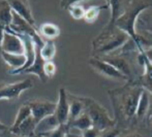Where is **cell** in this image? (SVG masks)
Instances as JSON below:
<instances>
[{"instance_id":"7402d4cb","label":"cell","mask_w":152,"mask_h":137,"mask_svg":"<svg viewBox=\"0 0 152 137\" xmlns=\"http://www.w3.org/2000/svg\"><path fill=\"white\" fill-rule=\"evenodd\" d=\"M110 5H91L85 12V16L83 20L87 23H94L97 20L98 16L100 14V10L108 8Z\"/></svg>"},{"instance_id":"9a60e30c","label":"cell","mask_w":152,"mask_h":137,"mask_svg":"<svg viewBox=\"0 0 152 137\" xmlns=\"http://www.w3.org/2000/svg\"><path fill=\"white\" fill-rule=\"evenodd\" d=\"M149 108H150V92L144 88L142 93H141L138 107H137V111H136L137 119H143L148 113Z\"/></svg>"},{"instance_id":"f1b7e54d","label":"cell","mask_w":152,"mask_h":137,"mask_svg":"<svg viewBox=\"0 0 152 137\" xmlns=\"http://www.w3.org/2000/svg\"><path fill=\"white\" fill-rule=\"evenodd\" d=\"M8 137H20V136H18V135H15V134H12V132H10V136Z\"/></svg>"},{"instance_id":"5bb4252c","label":"cell","mask_w":152,"mask_h":137,"mask_svg":"<svg viewBox=\"0 0 152 137\" xmlns=\"http://www.w3.org/2000/svg\"><path fill=\"white\" fill-rule=\"evenodd\" d=\"M139 61L140 64L144 68V74H143V83L144 87L148 88L152 91V62L149 59V57L146 55L144 50L140 51V56H139ZM146 89V90H148Z\"/></svg>"},{"instance_id":"9c48e42d","label":"cell","mask_w":152,"mask_h":137,"mask_svg":"<svg viewBox=\"0 0 152 137\" xmlns=\"http://www.w3.org/2000/svg\"><path fill=\"white\" fill-rule=\"evenodd\" d=\"M55 115L57 117L59 124L64 125L68 124L69 119V99H68V94L64 88H60L58 93V101L56 103V110Z\"/></svg>"},{"instance_id":"8992f818","label":"cell","mask_w":152,"mask_h":137,"mask_svg":"<svg viewBox=\"0 0 152 137\" xmlns=\"http://www.w3.org/2000/svg\"><path fill=\"white\" fill-rule=\"evenodd\" d=\"M33 87L31 80H23L21 82L14 83H6L2 85L0 90V99L1 100H15L20 97V95L26 90H29Z\"/></svg>"},{"instance_id":"7c38bea8","label":"cell","mask_w":152,"mask_h":137,"mask_svg":"<svg viewBox=\"0 0 152 137\" xmlns=\"http://www.w3.org/2000/svg\"><path fill=\"white\" fill-rule=\"evenodd\" d=\"M36 127H37V124L31 115L27 120H25L20 126H18L16 129H10V131L12 134L20 137H32L36 135Z\"/></svg>"},{"instance_id":"8fae6325","label":"cell","mask_w":152,"mask_h":137,"mask_svg":"<svg viewBox=\"0 0 152 137\" xmlns=\"http://www.w3.org/2000/svg\"><path fill=\"white\" fill-rule=\"evenodd\" d=\"M35 46H36V56H35V60H34L33 64H32L30 67L25 69L21 74H34V75L37 76L42 83H47V80H48L49 78H47L46 74H45L44 66H45L46 61H45L42 58V56H40V48H42V46H37V44H35Z\"/></svg>"},{"instance_id":"277c9868","label":"cell","mask_w":152,"mask_h":137,"mask_svg":"<svg viewBox=\"0 0 152 137\" xmlns=\"http://www.w3.org/2000/svg\"><path fill=\"white\" fill-rule=\"evenodd\" d=\"M85 104V111L90 117L93 128L99 130L100 132L114 128L116 125V120L110 117L108 110L102 106L97 101L88 97H82Z\"/></svg>"},{"instance_id":"e0dca14e","label":"cell","mask_w":152,"mask_h":137,"mask_svg":"<svg viewBox=\"0 0 152 137\" xmlns=\"http://www.w3.org/2000/svg\"><path fill=\"white\" fill-rule=\"evenodd\" d=\"M38 33L46 40H53L60 35V29L54 23H44L38 28Z\"/></svg>"},{"instance_id":"7a4b0ae2","label":"cell","mask_w":152,"mask_h":137,"mask_svg":"<svg viewBox=\"0 0 152 137\" xmlns=\"http://www.w3.org/2000/svg\"><path fill=\"white\" fill-rule=\"evenodd\" d=\"M143 89V87L126 85L118 90L109 92L116 115L119 113L124 120H130L136 117L139 99Z\"/></svg>"},{"instance_id":"ac0fdd59","label":"cell","mask_w":152,"mask_h":137,"mask_svg":"<svg viewBox=\"0 0 152 137\" xmlns=\"http://www.w3.org/2000/svg\"><path fill=\"white\" fill-rule=\"evenodd\" d=\"M104 61H107L108 63H110L111 65H113L116 68L118 71H120L124 76H126L127 78H130V74H132V68L130 65L125 59L120 57H114V58H109L106 59Z\"/></svg>"},{"instance_id":"603a6c76","label":"cell","mask_w":152,"mask_h":137,"mask_svg":"<svg viewBox=\"0 0 152 137\" xmlns=\"http://www.w3.org/2000/svg\"><path fill=\"white\" fill-rule=\"evenodd\" d=\"M69 129L70 128L68 124H64V125H59L58 127L54 128L50 131L38 134V135L42 137H66L68 132H69Z\"/></svg>"},{"instance_id":"cb8c5ba5","label":"cell","mask_w":152,"mask_h":137,"mask_svg":"<svg viewBox=\"0 0 152 137\" xmlns=\"http://www.w3.org/2000/svg\"><path fill=\"white\" fill-rule=\"evenodd\" d=\"M85 7L80 2H72L68 6V12L75 20H82L85 16Z\"/></svg>"},{"instance_id":"4dcf8cb0","label":"cell","mask_w":152,"mask_h":137,"mask_svg":"<svg viewBox=\"0 0 152 137\" xmlns=\"http://www.w3.org/2000/svg\"><path fill=\"white\" fill-rule=\"evenodd\" d=\"M37 136H38V137H42V136H39V135H37Z\"/></svg>"},{"instance_id":"d4e9b609","label":"cell","mask_w":152,"mask_h":137,"mask_svg":"<svg viewBox=\"0 0 152 137\" xmlns=\"http://www.w3.org/2000/svg\"><path fill=\"white\" fill-rule=\"evenodd\" d=\"M44 70H45V74L48 78H51L52 76L55 75L57 71V67L55 65V63L53 61H48L45 63L44 66Z\"/></svg>"},{"instance_id":"44dd1931","label":"cell","mask_w":152,"mask_h":137,"mask_svg":"<svg viewBox=\"0 0 152 137\" xmlns=\"http://www.w3.org/2000/svg\"><path fill=\"white\" fill-rule=\"evenodd\" d=\"M56 55V46L53 40H46L44 46L40 48V56L46 62L52 61Z\"/></svg>"},{"instance_id":"6da1fadb","label":"cell","mask_w":152,"mask_h":137,"mask_svg":"<svg viewBox=\"0 0 152 137\" xmlns=\"http://www.w3.org/2000/svg\"><path fill=\"white\" fill-rule=\"evenodd\" d=\"M152 5V1H129L128 5H125L124 8L121 7V12L118 18L110 24L115 25L121 31L125 32L132 40H134L138 50H143V41L138 36L136 32V21L140 16V12Z\"/></svg>"},{"instance_id":"4316f807","label":"cell","mask_w":152,"mask_h":137,"mask_svg":"<svg viewBox=\"0 0 152 137\" xmlns=\"http://www.w3.org/2000/svg\"><path fill=\"white\" fill-rule=\"evenodd\" d=\"M102 132H100L99 130L95 129V128H90V129L86 130V131L82 132V137H99L100 134Z\"/></svg>"},{"instance_id":"5b68a950","label":"cell","mask_w":152,"mask_h":137,"mask_svg":"<svg viewBox=\"0 0 152 137\" xmlns=\"http://www.w3.org/2000/svg\"><path fill=\"white\" fill-rule=\"evenodd\" d=\"M1 51L12 55H25L26 46L21 35L14 33L10 30L3 28L1 38Z\"/></svg>"},{"instance_id":"2e32d148","label":"cell","mask_w":152,"mask_h":137,"mask_svg":"<svg viewBox=\"0 0 152 137\" xmlns=\"http://www.w3.org/2000/svg\"><path fill=\"white\" fill-rule=\"evenodd\" d=\"M0 21L2 28H7L10 26L14 20V10L10 4V1L2 0L0 1Z\"/></svg>"},{"instance_id":"d6986e66","label":"cell","mask_w":152,"mask_h":137,"mask_svg":"<svg viewBox=\"0 0 152 137\" xmlns=\"http://www.w3.org/2000/svg\"><path fill=\"white\" fill-rule=\"evenodd\" d=\"M68 126H69L70 129H78L81 132H83L93 127V124H92V121L90 117L88 115V113L85 111L78 119H76L74 122L68 124Z\"/></svg>"},{"instance_id":"3957f363","label":"cell","mask_w":152,"mask_h":137,"mask_svg":"<svg viewBox=\"0 0 152 137\" xmlns=\"http://www.w3.org/2000/svg\"><path fill=\"white\" fill-rule=\"evenodd\" d=\"M132 38L118 29L115 25L110 24L99 36L93 40V52L98 55H108L117 49L125 46Z\"/></svg>"},{"instance_id":"52a82bcc","label":"cell","mask_w":152,"mask_h":137,"mask_svg":"<svg viewBox=\"0 0 152 137\" xmlns=\"http://www.w3.org/2000/svg\"><path fill=\"white\" fill-rule=\"evenodd\" d=\"M27 103L30 105L32 117L35 120L36 124H38L40 121L46 119L49 115H54L55 110H56V103L48 101V100H30Z\"/></svg>"},{"instance_id":"ba28073f","label":"cell","mask_w":152,"mask_h":137,"mask_svg":"<svg viewBox=\"0 0 152 137\" xmlns=\"http://www.w3.org/2000/svg\"><path fill=\"white\" fill-rule=\"evenodd\" d=\"M89 65L92 67L94 71L102 75L109 78H113L116 80H127L126 76H124L120 71L116 69L113 65L108 63L104 60H99L98 58H91L89 60Z\"/></svg>"},{"instance_id":"4fadbf2b","label":"cell","mask_w":152,"mask_h":137,"mask_svg":"<svg viewBox=\"0 0 152 137\" xmlns=\"http://www.w3.org/2000/svg\"><path fill=\"white\" fill-rule=\"evenodd\" d=\"M68 99H69V119H68V124H69L85 112V104L82 97H78L72 94H68Z\"/></svg>"},{"instance_id":"484cf974","label":"cell","mask_w":152,"mask_h":137,"mask_svg":"<svg viewBox=\"0 0 152 137\" xmlns=\"http://www.w3.org/2000/svg\"><path fill=\"white\" fill-rule=\"evenodd\" d=\"M119 135H120V129L114 127L107 130V131H104L99 137H119Z\"/></svg>"},{"instance_id":"83f0119b","label":"cell","mask_w":152,"mask_h":137,"mask_svg":"<svg viewBox=\"0 0 152 137\" xmlns=\"http://www.w3.org/2000/svg\"><path fill=\"white\" fill-rule=\"evenodd\" d=\"M124 137H143V136L139 133H132V134H128V135H126Z\"/></svg>"},{"instance_id":"30bf717a","label":"cell","mask_w":152,"mask_h":137,"mask_svg":"<svg viewBox=\"0 0 152 137\" xmlns=\"http://www.w3.org/2000/svg\"><path fill=\"white\" fill-rule=\"evenodd\" d=\"M10 6H12V10H14L18 16H20L22 19H24L27 23H29L32 27H34L36 29L35 19H34L33 14H32L31 8H30V6H29L28 2L23 1V0H12V1H10Z\"/></svg>"},{"instance_id":"ffe728a7","label":"cell","mask_w":152,"mask_h":137,"mask_svg":"<svg viewBox=\"0 0 152 137\" xmlns=\"http://www.w3.org/2000/svg\"><path fill=\"white\" fill-rule=\"evenodd\" d=\"M31 115H32V112H31L30 105L26 102V103H24L20 108H19L16 117H15L14 124L12 125L10 129H16L18 126H20L25 120H27L29 117H31Z\"/></svg>"},{"instance_id":"f546056e","label":"cell","mask_w":152,"mask_h":137,"mask_svg":"<svg viewBox=\"0 0 152 137\" xmlns=\"http://www.w3.org/2000/svg\"><path fill=\"white\" fill-rule=\"evenodd\" d=\"M32 137H38L37 135H34V136H32Z\"/></svg>"}]
</instances>
